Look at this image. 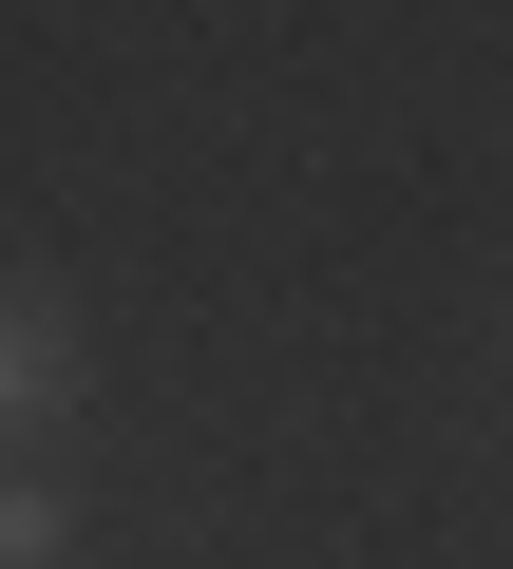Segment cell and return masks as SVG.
I'll return each mask as SVG.
<instances>
[{
  "instance_id": "1",
  "label": "cell",
  "mask_w": 513,
  "mask_h": 569,
  "mask_svg": "<svg viewBox=\"0 0 513 569\" xmlns=\"http://www.w3.org/2000/svg\"><path fill=\"white\" fill-rule=\"evenodd\" d=\"M77 399V305L58 284H0V437H39Z\"/></svg>"
},
{
  "instance_id": "2",
  "label": "cell",
  "mask_w": 513,
  "mask_h": 569,
  "mask_svg": "<svg viewBox=\"0 0 513 569\" xmlns=\"http://www.w3.org/2000/svg\"><path fill=\"white\" fill-rule=\"evenodd\" d=\"M0 569H77V512H58V475H0Z\"/></svg>"
}]
</instances>
